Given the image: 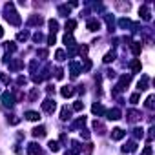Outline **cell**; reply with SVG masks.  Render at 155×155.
Instances as JSON below:
<instances>
[{"label":"cell","instance_id":"51","mask_svg":"<svg viewBox=\"0 0 155 155\" xmlns=\"http://www.w3.org/2000/svg\"><path fill=\"white\" fill-rule=\"evenodd\" d=\"M79 53H81V55H86V53H88V48H86V46H81Z\"/></svg>","mask_w":155,"mask_h":155},{"label":"cell","instance_id":"3","mask_svg":"<svg viewBox=\"0 0 155 155\" xmlns=\"http://www.w3.org/2000/svg\"><path fill=\"white\" fill-rule=\"evenodd\" d=\"M2 104H4V108H13V95L9 93V91H6L4 95H2Z\"/></svg>","mask_w":155,"mask_h":155},{"label":"cell","instance_id":"35","mask_svg":"<svg viewBox=\"0 0 155 155\" xmlns=\"http://www.w3.org/2000/svg\"><path fill=\"white\" fill-rule=\"evenodd\" d=\"M37 99H38V88H35V90L29 93V101H31V102H35Z\"/></svg>","mask_w":155,"mask_h":155},{"label":"cell","instance_id":"10","mask_svg":"<svg viewBox=\"0 0 155 155\" xmlns=\"http://www.w3.org/2000/svg\"><path fill=\"white\" fill-rule=\"evenodd\" d=\"M135 150H137V142H135V140H130L128 144L122 146V151H124V153H131V151H135Z\"/></svg>","mask_w":155,"mask_h":155},{"label":"cell","instance_id":"26","mask_svg":"<svg viewBox=\"0 0 155 155\" xmlns=\"http://www.w3.org/2000/svg\"><path fill=\"white\" fill-rule=\"evenodd\" d=\"M133 137L135 139H142L144 137V130L142 128H133Z\"/></svg>","mask_w":155,"mask_h":155},{"label":"cell","instance_id":"25","mask_svg":"<svg viewBox=\"0 0 155 155\" xmlns=\"http://www.w3.org/2000/svg\"><path fill=\"white\" fill-rule=\"evenodd\" d=\"M64 44H66L68 48H73V46H75V40H73V37H71V35H66V37H64Z\"/></svg>","mask_w":155,"mask_h":155},{"label":"cell","instance_id":"46","mask_svg":"<svg viewBox=\"0 0 155 155\" xmlns=\"http://www.w3.org/2000/svg\"><path fill=\"white\" fill-rule=\"evenodd\" d=\"M42 38H44V35H42V33H35V35H33V40H35V42H40Z\"/></svg>","mask_w":155,"mask_h":155},{"label":"cell","instance_id":"21","mask_svg":"<svg viewBox=\"0 0 155 155\" xmlns=\"http://www.w3.org/2000/svg\"><path fill=\"white\" fill-rule=\"evenodd\" d=\"M22 66H24V62H22V60H13V62H9V69H13V71L20 69Z\"/></svg>","mask_w":155,"mask_h":155},{"label":"cell","instance_id":"7","mask_svg":"<svg viewBox=\"0 0 155 155\" xmlns=\"http://www.w3.org/2000/svg\"><path fill=\"white\" fill-rule=\"evenodd\" d=\"M139 15L146 20V22H150L151 20V13H150V9H148V6H142L140 9H139Z\"/></svg>","mask_w":155,"mask_h":155},{"label":"cell","instance_id":"22","mask_svg":"<svg viewBox=\"0 0 155 155\" xmlns=\"http://www.w3.org/2000/svg\"><path fill=\"white\" fill-rule=\"evenodd\" d=\"M115 8L120 11H130V4L128 2H115Z\"/></svg>","mask_w":155,"mask_h":155},{"label":"cell","instance_id":"9","mask_svg":"<svg viewBox=\"0 0 155 155\" xmlns=\"http://www.w3.org/2000/svg\"><path fill=\"white\" fill-rule=\"evenodd\" d=\"M33 137H35V139H42V137H46V128H44V126H37V128L33 130Z\"/></svg>","mask_w":155,"mask_h":155},{"label":"cell","instance_id":"28","mask_svg":"<svg viewBox=\"0 0 155 155\" xmlns=\"http://www.w3.org/2000/svg\"><path fill=\"white\" fill-rule=\"evenodd\" d=\"M84 124H86V117H81V119H77V120L73 122L71 128H81V126H84Z\"/></svg>","mask_w":155,"mask_h":155},{"label":"cell","instance_id":"39","mask_svg":"<svg viewBox=\"0 0 155 155\" xmlns=\"http://www.w3.org/2000/svg\"><path fill=\"white\" fill-rule=\"evenodd\" d=\"M28 37H29V35H28V31H22V33H18V35H17V38H18L20 42H22V40H28Z\"/></svg>","mask_w":155,"mask_h":155},{"label":"cell","instance_id":"47","mask_svg":"<svg viewBox=\"0 0 155 155\" xmlns=\"http://www.w3.org/2000/svg\"><path fill=\"white\" fill-rule=\"evenodd\" d=\"M90 68H91V62H90L88 58H84V68H82V69H84V71H90Z\"/></svg>","mask_w":155,"mask_h":155},{"label":"cell","instance_id":"4","mask_svg":"<svg viewBox=\"0 0 155 155\" xmlns=\"http://www.w3.org/2000/svg\"><path fill=\"white\" fill-rule=\"evenodd\" d=\"M126 117H128V122H137L142 115H140V111H137V110H130V111L126 113Z\"/></svg>","mask_w":155,"mask_h":155},{"label":"cell","instance_id":"33","mask_svg":"<svg viewBox=\"0 0 155 155\" xmlns=\"http://www.w3.org/2000/svg\"><path fill=\"white\" fill-rule=\"evenodd\" d=\"M6 49H8V53H15V51H17L15 42H8V44H6Z\"/></svg>","mask_w":155,"mask_h":155},{"label":"cell","instance_id":"48","mask_svg":"<svg viewBox=\"0 0 155 155\" xmlns=\"http://www.w3.org/2000/svg\"><path fill=\"white\" fill-rule=\"evenodd\" d=\"M84 151H86V155H90V153L93 151V144H86V148H84Z\"/></svg>","mask_w":155,"mask_h":155},{"label":"cell","instance_id":"20","mask_svg":"<svg viewBox=\"0 0 155 155\" xmlns=\"http://www.w3.org/2000/svg\"><path fill=\"white\" fill-rule=\"evenodd\" d=\"M26 119L35 122V120H38V119H40V115H38V111H26Z\"/></svg>","mask_w":155,"mask_h":155},{"label":"cell","instance_id":"45","mask_svg":"<svg viewBox=\"0 0 155 155\" xmlns=\"http://www.w3.org/2000/svg\"><path fill=\"white\" fill-rule=\"evenodd\" d=\"M0 79H2V82H4V84H9V77H8L6 73H0Z\"/></svg>","mask_w":155,"mask_h":155},{"label":"cell","instance_id":"42","mask_svg":"<svg viewBox=\"0 0 155 155\" xmlns=\"http://www.w3.org/2000/svg\"><path fill=\"white\" fill-rule=\"evenodd\" d=\"M8 122H9V124H18V117L9 115V117H8Z\"/></svg>","mask_w":155,"mask_h":155},{"label":"cell","instance_id":"17","mask_svg":"<svg viewBox=\"0 0 155 155\" xmlns=\"http://www.w3.org/2000/svg\"><path fill=\"white\" fill-rule=\"evenodd\" d=\"M28 24H29V26H40V24H42V17H40V15H33Z\"/></svg>","mask_w":155,"mask_h":155},{"label":"cell","instance_id":"1","mask_svg":"<svg viewBox=\"0 0 155 155\" xmlns=\"http://www.w3.org/2000/svg\"><path fill=\"white\" fill-rule=\"evenodd\" d=\"M4 13H6V20H8L9 24H13V26H18V24H20V17H18V13L15 11V6H13L11 2L4 6Z\"/></svg>","mask_w":155,"mask_h":155},{"label":"cell","instance_id":"19","mask_svg":"<svg viewBox=\"0 0 155 155\" xmlns=\"http://www.w3.org/2000/svg\"><path fill=\"white\" fill-rule=\"evenodd\" d=\"M93 128H95V131H97L99 135H102V133L106 131V128H104V124H102L101 120H95V122H93Z\"/></svg>","mask_w":155,"mask_h":155},{"label":"cell","instance_id":"31","mask_svg":"<svg viewBox=\"0 0 155 155\" xmlns=\"http://www.w3.org/2000/svg\"><path fill=\"white\" fill-rule=\"evenodd\" d=\"M115 60V51H110V53H106V57H104V62L106 64H110V62H113Z\"/></svg>","mask_w":155,"mask_h":155},{"label":"cell","instance_id":"43","mask_svg":"<svg viewBox=\"0 0 155 155\" xmlns=\"http://www.w3.org/2000/svg\"><path fill=\"white\" fill-rule=\"evenodd\" d=\"M55 40H57V37H55V33H51V35L48 37V44H49V46H53V44H55Z\"/></svg>","mask_w":155,"mask_h":155},{"label":"cell","instance_id":"18","mask_svg":"<svg viewBox=\"0 0 155 155\" xmlns=\"http://www.w3.org/2000/svg\"><path fill=\"white\" fill-rule=\"evenodd\" d=\"M91 111H93L95 115H104V113H106V110H104V106H102V104H93Z\"/></svg>","mask_w":155,"mask_h":155},{"label":"cell","instance_id":"41","mask_svg":"<svg viewBox=\"0 0 155 155\" xmlns=\"http://www.w3.org/2000/svg\"><path fill=\"white\" fill-rule=\"evenodd\" d=\"M139 99H140V95H139V93H133V95L130 97V101H131V104H137V102H139Z\"/></svg>","mask_w":155,"mask_h":155},{"label":"cell","instance_id":"5","mask_svg":"<svg viewBox=\"0 0 155 155\" xmlns=\"http://www.w3.org/2000/svg\"><path fill=\"white\" fill-rule=\"evenodd\" d=\"M42 151H40V146L37 144V142H31V144H28V155H40Z\"/></svg>","mask_w":155,"mask_h":155},{"label":"cell","instance_id":"38","mask_svg":"<svg viewBox=\"0 0 155 155\" xmlns=\"http://www.w3.org/2000/svg\"><path fill=\"white\" fill-rule=\"evenodd\" d=\"M49 28H51V33H55L58 29V22L57 20H49Z\"/></svg>","mask_w":155,"mask_h":155},{"label":"cell","instance_id":"27","mask_svg":"<svg viewBox=\"0 0 155 155\" xmlns=\"http://www.w3.org/2000/svg\"><path fill=\"white\" fill-rule=\"evenodd\" d=\"M48 146H49V150H51L53 153H57V151L60 150V146H58V142H57V140H49V144H48Z\"/></svg>","mask_w":155,"mask_h":155},{"label":"cell","instance_id":"44","mask_svg":"<svg viewBox=\"0 0 155 155\" xmlns=\"http://www.w3.org/2000/svg\"><path fill=\"white\" fill-rule=\"evenodd\" d=\"M55 77H57V79H62V77H64V71H62L60 68H57V69H55Z\"/></svg>","mask_w":155,"mask_h":155},{"label":"cell","instance_id":"29","mask_svg":"<svg viewBox=\"0 0 155 155\" xmlns=\"http://www.w3.org/2000/svg\"><path fill=\"white\" fill-rule=\"evenodd\" d=\"M58 13L62 17H68L69 15V6H58Z\"/></svg>","mask_w":155,"mask_h":155},{"label":"cell","instance_id":"50","mask_svg":"<svg viewBox=\"0 0 155 155\" xmlns=\"http://www.w3.org/2000/svg\"><path fill=\"white\" fill-rule=\"evenodd\" d=\"M140 155H151V146H146V148H144V151H142Z\"/></svg>","mask_w":155,"mask_h":155},{"label":"cell","instance_id":"32","mask_svg":"<svg viewBox=\"0 0 155 155\" xmlns=\"http://www.w3.org/2000/svg\"><path fill=\"white\" fill-rule=\"evenodd\" d=\"M73 110H75V111H81V110H84V102H82V101H77V102L73 104Z\"/></svg>","mask_w":155,"mask_h":155},{"label":"cell","instance_id":"37","mask_svg":"<svg viewBox=\"0 0 155 155\" xmlns=\"http://www.w3.org/2000/svg\"><path fill=\"white\" fill-rule=\"evenodd\" d=\"M119 26H120V28H130L131 22H130L128 18H120V20H119Z\"/></svg>","mask_w":155,"mask_h":155},{"label":"cell","instance_id":"54","mask_svg":"<svg viewBox=\"0 0 155 155\" xmlns=\"http://www.w3.org/2000/svg\"><path fill=\"white\" fill-rule=\"evenodd\" d=\"M46 91H48V93H49V95H51V93H53V91H55V88H53V86H51V84H49V86H48V88H46Z\"/></svg>","mask_w":155,"mask_h":155},{"label":"cell","instance_id":"15","mask_svg":"<svg viewBox=\"0 0 155 155\" xmlns=\"http://www.w3.org/2000/svg\"><path fill=\"white\" fill-rule=\"evenodd\" d=\"M137 90H139V91H144V90H148V77H142V79L137 82Z\"/></svg>","mask_w":155,"mask_h":155},{"label":"cell","instance_id":"40","mask_svg":"<svg viewBox=\"0 0 155 155\" xmlns=\"http://www.w3.org/2000/svg\"><path fill=\"white\" fill-rule=\"evenodd\" d=\"M17 84H18V86H26V84H28V79H26V77H18V79H17Z\"/></svg>","mask_w":155,"mask_h":155},{"label":"cell","instance_id":"30","mask_svg":"<svg viewBox=\"0 0 155 155\" xmlns=\"http://www.w3.org/2000/svg\"><path fill=\"white\" fill-rule=\"evenodd\" d=\"M55 58H57L58 62H62V60H66V53H64L62 49H57V53H55Z\"/></svg>","mask_w":155,"mask_h":155},{"label":"cell","instance_id":"11","mask_svg":"<svg viewBox=\"0 0 155 155\" xmlns=\"http://www.w3.org/2000/svg\"><path fill=\"white\" fill-rule=\"evenodd\" d=\"M69 119H71V110L68 106H64L60 110V120H69Z\"/></svg>","mask_w":155,"mask_h":155},{"label":"cell","instance_id":"53","mask_svg":"<svg viewBox=\"0 0 155 155\" xmlns=\"http://www.w3.org/2000/svg\"><path fill=\"white\" fill-rule=\"evenodd\" d=\"M81 135H82L84 139H90V133H88V130H81Z\"/></svg>","mask_w":155,"mask_h":155},{"label":"cell","instance_id":"49","mask_svg":"<svg viewBox=\"0 0 155 155\" xmlns=\"http://www.w3.org/2000/svg\"><path fill=\"white\" fill-rule=\"evenodd\" d=\"M15 99H17V101L20 102V101L24 99V93H22V91H17V93H15Z\"/></svg>","mask_w":155,"mask_h":155},{"label":"cell","instance_id":"6","mask_svg":"<svg viewBox=\"0 0 155 155\" xmlns=\"http://www.w3.org/2000/svg\"><path fill=\"white\" fill-rule=\"evenodd\" d=\"M124 135H126V131L120 130V128H113V130H111V139H113V140H120Z\"/></svg>","mask_w":155,"mask_h":155},{"label":"cell","instance_id":"34","mask_svg":"<svg viewBox=\"0 0 155 155\" xmlns=\"http://www.w3.org/2000/svg\"><path fill=\"white\" fill-rule=\"evenodd\" d=\"M140 68H142V66H140V62H139V60H133V62H131V69H133L135 73H139V71H140Z\"/></svg>","mask_w":155,"mask_h":155},{"label":"cell","instance_id":"24","mask_svg":"<svg viewBox=\"0 0 155 155\" xmlns=\"http://www.w3.org/2000/svg\"><path fill=\"white\" fill-rule=\"evenodd\" d=\"M140 49H142L140 42H131V51H133L135 55H140Z\"/></svg>","mask_w":155,"mask_h":155},{"label":"cell","instance_id":"52","mask_svg":"<svg viewBox=\"0 0 155 155\" xmlns=\"http://www.w3.org/2000/svg\"><path fill=\"white\" fill-rule=\"evenodd\" d=\"M38 55H40L42 58H46V57H48V51H46V49H38Z\"/></svg>","mask_w":155,"mask_h":155},{"label":"cell","instance_id":"16","mask_svg":"<svg viewBox=\"0 0 155 155\" xmlns=\"http://www.w3.org/2000/svg\"><path fill=\"white\" fill-rule=\"evenodd\" d=\"M75 28H77V22H75V20H71V18H69V20H66V26H64V29L68 31V35H71V31H73Z\"/></svg>","mask_w":155,"mask_h":155},{"label":"cell","instance_id":"14","mask_svg":"<svg viewBox=\"0 0 155 155\" xmlns=\"http://www.w3.org/2000/svg\"><path fill=\"white\" fill-rule=\"evenodd\" d=\"M69 68H71V77H73V79H77V77H79V73H81L79 64H77V62H71V64H69Z\"/></svg>","mask_w":155,"mask_h":155},{"label":"cell","instance_id":"13","mask_svg":"<svg viewBox=\"0 0 155 155\" xmlns=\"http://www.w3.org/2000/svg\"><path fill=\"white\" fill-rule=\"evenodd\" d=\"M108 119H111V120H117V119H120V110H119V108H113V110H110V111H108Z\"/></svg>","mask_w":155,"mask_h":155},{"label":"cell","instance_id":"36","mask_svg":"<svg viewBox=\"0 0 155 155\" xmlns=\"http://www.w3.org/2000/svg\"><path fill=\"white\" fill-rule=\"evenodd\" d=\"M153 101H155V97H153V95H150V97L146 99V108L153 110V106H155V104H153Z\"/></svg>","mask_w":155,"mask_h":155},{"label":"cell","instance_id":"55","mask_svg":"<svg viewBox=\"0 0 155 155\" xmlns=\"http://www.w3.org/2000/svg\"><path fill=\"white\" fill-rule=\"evenodd\" d=\"M4 37V28H0V38Z\"/></svg>","mask_w":155,"mask_h":155},{"label":"cell","instance_id":"23","mask_svg":"<svg viewBox=\"0 0 155 155\" xmlns=\"http://www.w3.org/2000/svg\"><path fill=\"white\" fill-rule=\"evenodd\" d=\"M71 153H73V155L81 153V144L77 142V140H73V142H71Z\"/></svg>","mask_w":155,"mask_h":155},{"label":"cell","instance_id":"12","mask_svg":"<svg viewBox=\"0 0 155 155\" xmlns=\"http://www.w3.org/2000/svg\"><path fill=\"white\" fill-rule=\"evenodd\" d=\"M73 93H75L73 86H64V88L60 90V95H62V97H66V99H68V97H71Z\"/></svg>","mask_w":155,"mask_h":155},{"label":"cell","instance_id":"8","mask_svg":"<svg viewBox=\"0 0 155 155\" xmlns=\"http://www.w3.org/2000/svg\"><path fill=\"white\" fill-rule=\"evenodd\" d=\"M99 28H101V22L97 18H90L88 20V29L90 31H99Z\"/></svg>","mask_w":155,"mask_h":155},{"label":"cell","instance_id":"2","mask_svg":"<svg viewBox=\"0 0 155 155\" xmlns=\"http://www.w3.org/2000/svg\"><path fill=\"white\" fill-rule=\"evenodd\" d=\"M55 108H57V104H55V101H53V99H46V101L42 102V110H44L46 113H49V115L55 111Z\"/></svg>","mask_w":155,"mask_h":155}]
</instances>
